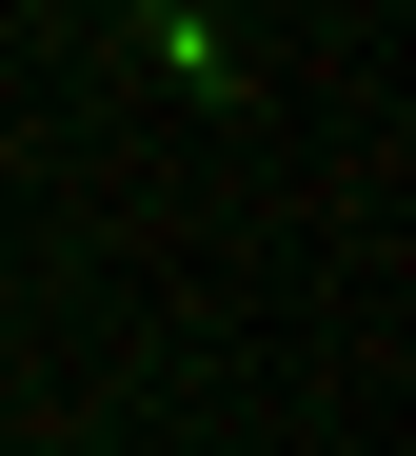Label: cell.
Returning a JSON list of instances; mask_svg holds the SVG:
<instances>
[{"instance_id": "obj_1", "label": "cell", "mask_w": 416, "mask_h": 456, "mask_svg": "<svg viewBox=\"0 0 416 456\" xmlns=\"http://www.w3.org/2000/svg\"><path fill=\"white\" fill-rule=\"evenodd\" d=\"M139 60H159V80H179V100H218V80H238V40L199 20V0H139Z\"/></svg>"}]
</instances>
